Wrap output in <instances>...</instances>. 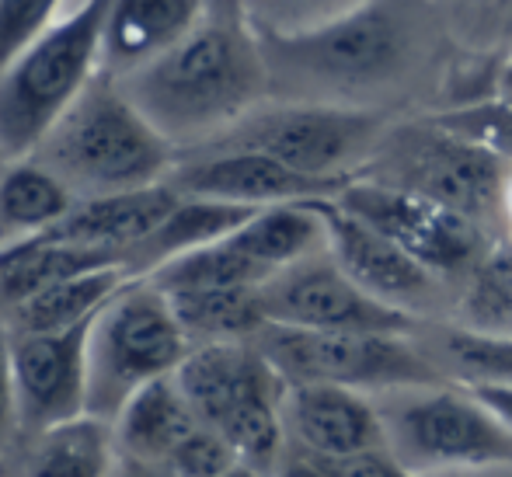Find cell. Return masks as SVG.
<instances>
[{"label": "cell", "instance_id": "1", "mask_svg": "<svg viewBox=\"0 0 512 477\" xmlns=\"http://www.w3.org/2000/svg\"><path fill=\"white\" fill-rule=\"evenodd\" d=\"M133 105L182 150L220 140L272 91L258 28L241 11L209 7L206 18L154 63L122 77Z\"/></svg>", "mask_w": 512, "mask_h": 477}, {"label": "cell", "instance_id": "2", "mask_svg": "<svg viewBox=\"0 0 512 477\" xmlns=\"http://www.w3.org/2000/svg\"><path fill=\"white\" fill-rule=\"evenodd\" d=\"M32 157L77 199H91L168 182L178 147L133 105L115 77L98 74Z\"/></svg>", "mask_w": 512, "mask_h": 477}, {"label": "cell", "instance_id": "3", "mask_svg": "<svg viewBox=\"0 0 512 477\" xmlns=\"http://www.w3.org/2000/svg\"><path fill=\"white\" fill-rule=\"evenodd\" d=\"M108 0H74L63 18L0 74V157L21 161L102 74Z\"/></svg>", "mask_w": 512, "mask_h": 477}, {"label": "cell", "instance_id": "4", "mask_svg": "<svg viewBox=\"0 0 512 477\" xmlns=\"http://www.w3.org/2000/svg\"><path fill=\"white\" fill-rule=\"evenodd\" d=\"M175 380L199 425L223 432L241 464L262 474L276 471L286 443L283 401L290 383L255 342L192 345Z\"/></svg>", "mask_w": 512, "mask_h": 477}, {"label": "cell", "instance_id": "5", "mask_svg": "<svg viewBox=\"0 0 512 477\" xmlns=\"http://www.w3.org/2000/svg\"><path fill=\"white\" fill-rule=\"evenodd\" d=\"M258 39L272 84L321 91L377 88L408 56V25L384 0H366L307 28H258Z\"/></svg>", "mask_w": 512, "mask_h": 477}, {"label": "cell", "instance_id": "6", "mask_svg": "<svg viewBox=\"0 0 512 477\" xmlns=\"http://www.w3.org/2000/svg\"><path fill=\"white\" fill-rule=\"evenodd\" d=\"M192 342L168 293L147 276L129 279L102 307L88 338V415L115 422L147 383L171 377Z\"/></svg>", "mask_w": 512, "mask_h": 477}, {"label": "cell", "instance_id": "7", "mask_svg": "<svg viewBox=\"0 0 512 477\" xmlns=\"http://www.w3.org/2000/svg\"><path fill=\"white\" fill-rule=\"evenodd\" d=\"M251 342L286 383H335L349 390H425L446 377L408 335L394 331H307L265 324Z\"/></svg>", "mask_w": 512, "mask_h": 477}, {"label": "cell", "instance_id": "8", "mask_svg": "<svg viewBox=\"0 0 512 477\" xmlns=\"http://www.w3.org/2000/svg\"><path fill=\"white\" fill-rule=\"evenodd\" d=\"M209 147L258 150L314 178H356V164L370 161L380 147V115L342 101H262L199 150Z\"/></svg>", "mask_w": 512, "mask_h": 477}, {"label": "cell", "instance_id": "9", "mask_svg": "<svg viewBox=\"0 0 512 477\" xmlns=\"http://www.w3.org/2000/svg\"><path fill=\"white\" fill-rule=\"evenodd\" d=\"M363 171L366 175L359 178L418 192L478 223L506 209V161L464 136H453L432 119L380 140Z\"/></svg>", "mask_w": 512, "mask_h": 477}, {"label": "cell", "instance_id": "10", "mask_svg": "<svg viewBox=\"0 0 512 477\" xmlns=\"http://www.w3.org/2000/svg\"><path fill=\"white\" fill-rule=\"evenodd\" d=\"M380 415L391 450L415 474L512 464V429L467 387H425Z\"/></svg>", "mask_w": 512, "mask_h": 477}, {"label": "cell", "instance_id": "11", "mask_svg": "<svg viewBox=\"0 0 512 477\" xmlns=\"http://www.w3.org/2000/svg\"><path fill=\"white\" fill-rule=\"evenodd\" d=\"M335 202L356 220L370 223L384 237L408 251L411 258L432 269L439 279L467 276L485 258V223L457 213L436 199L398 185L373 182V178H352Z\"/></svg>", "mask_w": 512, "mask_h": 477}, {"label": "cell", "instance_id": "12", "mask_svg": "<svg viewBox=\"0 0 512 477\" xmlns=\"http://www.w3.org/2000/svg\"><path fill=\"white\" fill-rule=\"evenodd\" d=\"M265 321L307 331H394L408 335L415 317L356 286L328 248L286 265L258 286Z\"/></svg>", "mask_w": 512, "mask_h": 477}, {"label": "cell", "instance_id": "13", "mask_svg": "<svg viewBox=\"0 0 512 477\" xmlns=\"http://www.w3.org/2000/svg\"><path fill=\"white\" fill-rule=\"evenodd\" d=\"M352 178H314L286 168L283 161L258 150L209 147L178 157L168 185L196 199H220L237 206H279V202L335 199Z\"/></svg>", "mask_w": 512, "mask_h": 477}, {"label": "cell", "instance_id": "14", "mask_svg": "<svg viewBox=\"0 0 512 477\" xmlns=\"http://www.w3.org/2000/svg\"><path fill=\"white\" fill-rule=\"evenodd\" d=\"M314 206L324 220V241L331 258L342 265L352 283L411 317L436 307L443 296V279L436 272L425 269L418 258H411L401 244L373 230L370 223L345 213L335 199H317Z\"/></svg>", "mask_w": 512, "mask_h": 477}, {"label": "cell", "instance_id": "15", "mask_svg": "<svg viewBox=\"0 0 512 477\" xmlns=\"http://www.w3.org/2000/svg\"><path fill=\"white\" fill-rule=\"evenodd\" d=\"M95 317L67 331L14 335L18 425L25 436H39L88 411V338Z\"/></svg>", "mask_w": 512, "mask_h": 477}, {"label": "cell", "instance_id": "16", "mask_svg": "<svg viewBox=\"0 0 512 477\" xmlns=\"http://www.w3.org/2000/svg\"><path fill=\"white\" fill-rule=\"evenodd\" d=\"M286 432L310 457L338 460L391 446L380 408L366 394L335 383H290L283 401Z\"/></svg>", "mask_w": 512, "mask_h": 477}, {"label": "cell", "instance_id": "17", "mask_svg": "<svg viewBox=\"0 0 512 477\" xmlns=\"http://www.w3.org/2000/svg\"><path fill=\"white\" fill-rule=\"evenodd\" d=\"M182 202V192H175L168 182L150 185V189L136 192H115V195H91V199H77L74 209L53 223L42 234H32L35 241L46 244H74V248H98L115 251L126 258L129 248L150 237L171 209ZM129 269V265H126Z\"/></svg>", "mask_w": 512, "mask_h": 477}, {"label": "cell", "instance_id": "18", "mask_svg": "<svg viewBox=\"0 0 512 477\" xmlns=\"http://www.w3.org/2000/svg\"><path fill=\"white\" fill-rule=\"evenodd\" d=\"M209 0H108L102 32V74H136L168 49H175L199 21Z\"/></svg>", "mask_w": 512, "mask_h": 477}, {"label": "cell", "instance_id": "19", "mask_svg": "<svg viewBox=\"0 0 512 477\" xmlns=\"http://www.w3.org/2000/svg\"><path fill=\"white\" fill-rule=\"evenodd\" d=\"M255 213H258L255 206H237V202L182 195V202L171 209L168 220H164L150 237H143L136 248H129V255H126L129 272H133L136 279L150 276V272L161 269V265L171 262V258L189 255V251L206 248V244H216V241H223V237H230Z\"/></svg>", "mask_w": 512, "mask_h": 477}, {"label": "cell", "instance_id": "20", "mask_svg": "<svg viewBox=\"0 0 512 477\" xmlns=\"http://www.w3.org/2000/svg\"><path fill=\"white\" fill-rule=\"evenodd\" d=\"M199 425L192 404L185 401L175 373L136 390L112 422L115 446L122 457L136 460H168L175 446Z\"/></svg>", "mask_w": 512, "mask_h": 477}, {"label": "cell", "instance_id": "21", "mask_svg": "<svg viewBox=\"0 0 512 477\" xmlns=\"http://www.w3.org/2000/svg\"><path fill=\"white\" fill-rule=\"evenodd\" d=\"M136 279L126 265H108L91 269L81 276H70L63 283L46 286L42 293L28 296L25 303L11 307L4 314V324L11 335H42V331H67L74 324H84L119 293L122 286Z\"/></svg>", "mask_w": 512, "mask_h": 477}, {"label": "cell", "instance_id": "22", "mask_svg": "<svg viewBox=\"0 0 512 477\" xmlns=\"http://www.w3.org/2000/svg\"><path fill=\"white\" fill-rule=\"evenodd\" d=\"M115 429L98 415H77L32 436L25 477H112Z\"/></svg>", "mask_w": 512, "mask_h": 477}, {"label": "cell", "instance_id": "23", "mask_svg": "<svg viewBox=\"0 0 512 477\" xmlns=\"http://www.w3.org/2000/svg\"><path fill=\"white\" fill-rule=\"evenodd\" d=\"M310 202H279V206H265L251 216L244 227L230 234V241L255 258L265 272L276 276L286 265H297L300 258L314 255V251L328 248L324 241V220Z\"/></svg>", "mask_w": 512, "mask_h": 477}, {"label": "cell", "instance_id": "24", "mask_svg": "<svg viewBox=\"0 0 512 477\" xmlns=\"http://www.w3.org/2000/svg\"><path fill=\"white\" fill-rule=\"evenodd\" d=\"M168 300L192 345L251 342L269 324L258 286L182 289V293H168Z\"/></svg>", "mask_w": 512, "mask_h": 477}, {"label": "cell", "instance_id": "25", "mask_svg": "<svg viewBox=\"0 0 512 477\" xmlns=\"http://www.w3.org/2000/svg\"><path fill=\"white\" fill-rule=\"evenodd\" d=\"M77 195L35 157L11 161L0 175V234L32 237L60 223L74 209Z\"/></svg>", "mask_w": 512, "mask_h": 477}, {"label": "cell", "instance_id": "26", "mask_svg": "<svg viewBox=\"0 0 512 477\" xmlns=\"http://www.w3.org/2000/svg\"><path fill=\"white\" fill-rule=\"evenodd\" d=\"M150 283L164 293H182V289H213V286H262L272 279L255 258H248L230 237L206 248H196L189 255H178L150 272Z\"/></svg>", "mask_w": 512, "mask_h": 477}, {"label": "cell", "instance_id": "27", "mask_svg": "<svg viewBox=\"0 0 512 477\" xmlns=\"http://www.w3.org/2000/svg\"><path fill=\"white\" fill-rule=\"evenodd\" d=\"M460 328L474 335H512V244L488 248L467 272L460 293Z\"/></svg>", "mask_w": 512, "mask_h": 477}, {"label": "cell", "instance_id": "28", "mask_svg": "<svg viewBox=\"0 0 512 477\" xmlns=\"http://www.w3.org/2000/svg\"><path fill=\"white\" fill-rule=\"evenodd\" d=\"M443 349L464 383L512 387V335H474V331L453 328L446 331Z\"/></svg>", "mask_w": 512, "mask_h": 477}, {"label": "cell", "instance_id": "29", "mask_svg": "<svg viewBox=\"0 0 512 477\" xmlns=\"http://www.w3.org/2000/svg\"><path fill=\"white\" fill-rule=\"evenodd\" d=\"M432 122L450 129L453 136H464V140L485 147L488 154H495L499 161H506V164L512 161V101L509 98L439 112V115H432Z\"/></svg>", "mask_w": 512, "mask_h": 477}, {"label": "cell", "instance_id": "30", "mask_svg": "<svg viewBox=\"0 0 512 477\" xmlns=\"http://www.w3.org/2000/svg\"><path fill=\"white\" fill-rule=\"evenodd\" d=\"M70 0H0V74L49 32Z\"/></svg>", "mask_w": 512, "mask_h": 477}, {"label": "cell", "instance_id": "31", "mask_svg": "<svg viewBox=\"0 0 512 477\" xmlns=\"http://www.w3.org/2000/svg\"><path fill=\"white\" fill-rule=\"evenodd\" d=\"M168 464L175 467L178 477H223L230 467L241 464V457H237V450L227 443L223 432L209 429V425H196L175 446Z\"/></svg>", "mask_w": 512, "mask_h": 477}, {"label": "cell", "instance_id": "32", "mask_svg": "<svg viewBox=\"0 0 512 477\" xmlns=\"http://www.w3.org/2000/svg\"><path fill=\"white\" fill-rule=\"evenodd\" d=\"M331 477H418L408 464H401V457L384 446V450H363L352 457L324 460Z\"/></svg>", "mask_w": 512, "mask_h": 477}, {"label": "cell", "instance_id": "33", "mask_svg": "<svg viewBox=\"0 0 512 477\" xmlns=\"http://www.w3.org/2000/svg\"><path fill=\"white\" fill-rule=\"evenodd\" d=\"M18 425V380H14V335L0 317V450L11 443Z\"/></svg>", "mask_w": 512, "mask_h": 477}, {"label": "cell", "instance_id": "34", "mask_svg": "<svg viewBox=\"0 0 512 477\" xmlns=\"http://www.w3.org/2000/svg\"><path fill=\"white\" fill-rule=\"evenodd\" d=\"M269 477H331V474L321 457H310V453L297 450V453H290V457L279 460V467Z\"/></svg>", "mask_w": 512, "mask_h": 477}, {"label": "cell", "instance_id": "35", "mask_svg": "<svg viewBox=\"0 0 512 477\" xmlns=\"http://www.w3.org/2000/svg\"><path fill=\"white\" fill-rule=\"evenodd\" d=\"M467 390H474V394L512 429V387H499V383H467Z\"/></svg>", "mask_w": 512, "mask_h": 477}, {"label": "cell", "instance_id": "36", "mask_svg": "<svg viewBox=\"0 0 512 477\" xmlns=\"http://www.w3.org/2000/svg\"><path fill=\"white\" fill-rule=\"evenodd\" d=\"M119 477H178L175 467L168 460H136L122 457V474Z\"/></svg>", "mask_w": 512, "mask_h": 477}, {"label": "cell", "instance_id": "37", "mask_svg": "<svg viewBox=\"0 0 512 477\" xmlns=\"http://www.w3.org/2000/svg\"><path fill=\"white\" fill-rule=\"evenodd\" d=\"M290 4H304V7H335L338 11H349V7H356L359 0H290Z\"/></svg>", "mask_w": 512, "mask_h": 477}, {"label": "cell", "instance_id": "38", "mask_svg": "<svg viewBox=\"0 0 512 477\" xmlns=\"http://www.w3.org/2000/svg\"><path fill=\"white\" fill-rule=\"evenodd\" d=\"M499 91H502V98H509L512 101V60L502 67V77H499Z\"/></svg>", "mask_w": 512, "mask_h": 477}, {"label": "cell", "instance_id": "39", "mask_svg": "<svg viewBox=\"0 0 512 477\" xmlns=\"http://www.w3.org/2000/svg\"><path fill=\"white\" fill-rule=\"evenodd\" d=\"M223 477H269V474H262V471H255L251 464H237V467H230Z\"/></svg>", "mask_w": 512, "mask_h": 477}, {"label": "cell", "instance_id": "40", "mask_svg": "<svg viewBox=\"0 0 512 477\" xmlns=\"http://www.w3.org/2000/svg\"><path fill=\"white\" fill-rule=\"evenodd\" d=\"M502 213L512 220V175H509V185H506V209H502Z\"/></svg>", "mask_w": 512, "mask_h": 477}, {"label": "cell", "instance_id": "41", "mask_svg": "<svg viewBox=\"0 0 512 477\" xmlns=\"http://www.w3.org/2000/svg\"><path fill=\"white\" fill-rule=\"evenodd\" d=\"M4 241H7V237H4V234H0V248H4Z\"/></svg>", "mask_w": 512, "mask_h": 477}]
</instances>
